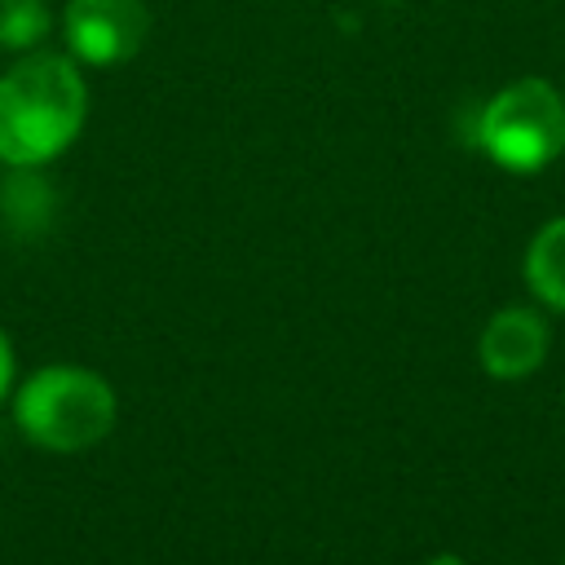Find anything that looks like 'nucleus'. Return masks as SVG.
Returning <instances> with one entry per match:
<instances>
[{"label": "nucleus", "mask_w": 565, "mask_h": 565, "mask_svg": "<svg viewBox=\"0 0 565 565\" xmlns=\"http://www.w3.org/2000/svg\"><path fill=\"white\" fill-rule=\"evenodd\" d=\"M84 106V79L71 57H22L0 75V159L13 168L49 163L75 141Z\"/></svg>", "instance_id": "1"}, {"label": "nucleus", "mask_w": 565, "mask_h": 565, "mask_svg": "<svg viewBox=\"0 0 565 565\" xmlns=\"http://www.w3.org/2000/svg\"><path fill=\"white\" fill-rule=\"evenodd\" d=\"M13 419L44 450H84L115 428V393L84 366H44L18 388Z\"/></svg>", "instance_id": "2"}, {"label": "nucleus", "mask_w": 565, "mask_h": 565, "mask_svg": "<svg viewBox=\"0 0 565 565\" xmlns=\"http://www.w3.org/2000/svg\"><path fill=\"white\" fill-rule=\"evenodd\" d=\"M477 146L508 172H539L565 150V97L539 79L503 84L477 115Z\"/></svg>", "instance_id": "3"}, {"label": "nucleus", "mask_w": 565, "mask_h": 565, "mask_svg": "<svg viewBox=\"0 0 565 565\" xmlns=\"http://www.w3.org/2000/svg\"><path fill=\"white\" fill-rule=\"evenodd\" d=\"M150 13L146 0H71L66 4V44L93 66L128 62L146 40Z\"/></svg>", "instance_id": "4"}, {"label": "nucleus", "mask_w": 565, "mask_h": 565, "mask_svg": "<svg viewBox=\"0 0 565 565\" xmlns=\"http://www.w3.org/2000/svg\"><path fill=\"white\" fill-rule=\"evenodd\" d=\"M477 358L494 380H521L547 358V322L525 305H508L486 322Z\"/></svg>", "instance_id": "5"}, {"label": "nucleus", "mask_w": 565, "mask_h": 565, "mask_svg": "<svg viewBox=\"0 0 565 565\" xmlns=\"http://www.w3.org/2000/svg\"><path fill=\"white\" fill-rule=\"evenodd\" d=\"M525 282L543 305L565 309V216L547 221L530 238V247H525Z\"/></svg>", "instance_id": "6"}, {"label": "nucleus", "mask_w": 565, "mask_h": 565, "mask_svg": "<svg viewBox=\"0 0 565 565\" xmlns=\"http://www.w3.org/2000/svg\"><path fill=\"white\" fill-rule=\"evenodd\" d=\"M49 31L44 0H0V49H31Z\"/></svg>", "instance_id": "7"}, {"label": "nucleus", "mask_w": 565, "mask_h": 565, "mask_svg": "<svg viewBox=\"0 0 565 565\" xmlns=\"http://www.w3.org/2000/svg\"><path fill=\"white\" fill-rule=\"evenodd\" d=\"M9 380H13V353H9V340L0 331V397L9 393Z\"/></svg>", "instance_id": "8"}, {"label": "nucleus", "mask_w": 565, "mask_h": 565, "mask_svg": "<svg viewBox=\"0 0 565 565\" xmlns=\"http://www.w3.org/2000/svg\"><path fill=\"white\" fill-rule=\"evenodd\" d=\"M428 565H463V561H459V556H455V552H441V556H433V561H428Z\"/></svg>", "instance_id": "9"}]
</instances>
